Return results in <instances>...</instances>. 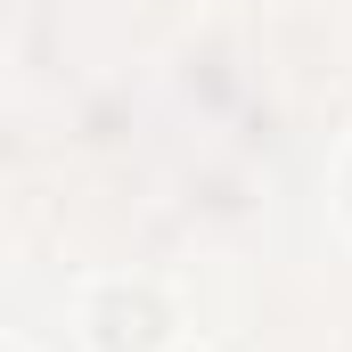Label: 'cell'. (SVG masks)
Returning <instances> with one entry per match:
<instances>
[{"instance_id":"1","label":"cell","mask_w":352,"mask_h":352,"mask_svg":"<svg viewBox=\"0 0 352 352\" xmlns=\"http://www.w3.org/2000/svg\"><path fill=\"white\" fill-rule=\"evenodd\" d=\"M98 344L107 352H156L164 344V303L140 295V287H115V295L98 303Z\"/></svg>"}]
</instances>
